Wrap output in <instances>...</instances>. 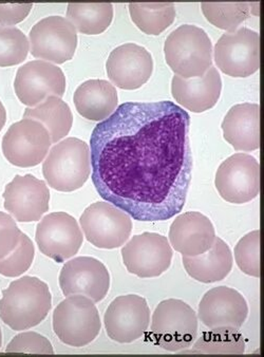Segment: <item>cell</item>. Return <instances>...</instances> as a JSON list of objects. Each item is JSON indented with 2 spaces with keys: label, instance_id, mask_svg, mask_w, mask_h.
<instances>
[{
  "label": "cell",
  "instance_id": "6da1fadb",
  "mask_svg": "<svg viewBox=\"0 0 264 357\" xmlns=\"http://www.w3.org/2000/svg\"><path fill=\"white\" fill-rule=\"evenodd\" d=\"M189 127L188 112L171 100L120 105L90 139L96 192L141 222L177 216L192 181Z\"/></svg>",
  "mask_w": 264,
  "mask_h": 357
},
{
  "label": "cell",
  "instance_id": "7a4b0ae2",
  "mask_svg": "<svg viewBox=\"0 0 264 357\" xmlns=\"http://www.w3.org/2000/svg\"><path fill=\"white\" fill-rule=\"evenodd\" d=\"M0 318L14 331H24L42 323L52 307L48 284L38 277L24 276L3 290Z\"/></svg>",
  "mask_w": 264,
  "mask_h": 357
},
{
  "label": "cell",
  "instance_id": "3957f363",
  "mask_svg": "<svg viewBox=\"0 0 264 357\" xmlns=\"http://www.w3.org/2000/svg\"><path fill=\"white\" fill-rule=\"evenodd\" d=\"M90 172L89 145L77 137H68L56 143L42 164V174L47 183L57 192L79 190L87 182Z\"/></svg>",
  "mask_w": 264,
  "mask_h": 357
},
{
  "label": "cell",
  "instance_id": "277c9868",
  "mask_svg": "<svg viewBox=\"0 0 264 357\" xmlns=\"http://www.w3.org/2000/svg\"><path fill=\"white\" fill-rule=\"evenodd\" d=\"M167 65L176 75L192 79L203 75L212 66V45L208 33L194 24H182L164 45Z\"/></svg>",
  "mask_w": 264,
  "mask_h": 357
},
{
  "label": "cell",
  "instance_id": "5b68a950",
  "mask_svg": "<svg viewBox=\"0 0 264 357\" xmlns=\"http://www.w3.org/2000/svg\"><path fill=\"white\" fill-rule=\"evenodd\" d=\"M199 319L185 301L171 298L155 307L151 321V338L157 346L169 352L190 348L198 335Z\"/></svg>",
  "mask_w": 264,
  "mask_h": 357
},
{
  "label": "cell",
  "instance_id": "8992f818",
  "mask_svg": "<svg viewBox=\"0 0 264 357\" xmlns=\"http://www.w3.org/2000/svg\"><path fill=\"white\" fill-rule=\"evenodd\" d=\"M102 321L95 303L84 295H71L53 313L55 335L67 346L81 348L101 332Z\"/></svg>",
  "mask_w": 264,
  "mask_h": 357
},
{
  "label": "cell",
  "instance_id": "52a82bcc",
  "mask_svg": "<svg viewBox=\"0 0 264 357\" xmlns=\"http://www.w3.org/2000/svg\"><path fill=\"white\" fill-rule=\"evenodd\" d=\"M79 227L88 242L98 248L114 250L126 243L132 231L128 213L107 202H95L81 213Z\"/></svg>",
  "mask_w": 264,
  "mask_h": 357
},
{
  "label": "cell",
  "instance_id": "ba28073f",
  "mask_svg": "<svg viewBox=\"0 0 264 357\" xmlns=\"http://www.w3.org/2000/svg\"><path fill=\"white\" fill-rule=\"evenodd\" d=\"M215 61L224 75L247 77L260 68V35L256 31L241 26L226 32L215 46Z\"/></svg>",
  "mask_w": 264,
  "mask_h": 357
},
{
  "label": "cell",
  "instance_id": "9c48e42d",
  "mask_svg": "<svg viewBox=\"0 0 264 357\" xmlns=\"http://www.w3.org/2000/svg\"><path fill=\"white\" fill-rule=\"evenodd\" d=\"M29 43L33 56L61 65L75 56L77 33L68 18L49 16L31 29Z\"/></svg>",
  "mask_w": 264,
  "mask_h": 357
},
{
  "label": "cell",
  "instance_id": "30bf717a",
  "mask_svg": "<svg viewBox=\"0 0 264 357\" xmlns=\"http://www.w3.org/2000/svg\"><path fill=\"white\" fill-rule=\"evenodd\" d=\"M173 257L169 240L157 233L134 236L122 248L125 268L140 278L161 276L171 268Z\"/></svg>",
  "mask_w": 264,
  "mask_h": 357
},
{
  "label": "cell",
  "instance_id": "8fae6325",
  "mask_svg": "<svg viewBox=\"0 0 264 357\" xmlns=\"http://www.w3.org/2000/svg\"><path fill=\"white\" fill-rule=\"evenodd\" d=\"M50 135L44 125L32 119L14 123L3 135V153L6 159L17 167L40 165L50 151Z\"/></svg>",
  "mask_w": 264,
  "mask_h": 357
},
{
  "label": "cell",
  "instance_id": "7c38bea8",
  "mask_svg": "<svg viewBox=\"0 0 264 357\" xmlns=\"http://www.w3.org/2000/svg\"><path fill=\"white\" fill-rule=\"evenodd\" d=\"M215 184L221 198L226 202H249L260 192L259 162L247 153H235L219 166Z\"/></svg>",
  "mask_w": 264,
  "mask_h": 357
},
{
  "label": "cell",
  "instance_id": "4fadbf2b",
  "mask_svg": "<svg viewBox=\"0 0 264 357\" xmlns=\"http://www.w3.org/2000/svg\"><path fill=\"white\" fill-rule=\"evenodd\" d=\"M36 240L45 256L56 262H65L79 253L84 235L79 222L72 216L56 211L40 221Z\"/></svg>",
  "mask_w": 264,
  "mask_h": 357
},
{
  "label": "cell",
  "instance_id": "5bb4252c",
  "mask_svg": "<svg viewBox=\"0 0 264 357\" xmlns=\"http://www.w3.org/2000/svg\"><path fill=\"white\" fill-rule=\"evenodd\" d=\"M150 320L146 299L136 294L116 297L104 316L108 337L118 344H131L140 340L148 330Z\"/></svg>",
  "mask_w": 264,
  "mask_h": 357
},
{
  "label": "cell",
  "instance_id": "9a60e30c",
  "mask_svg": "<svg viewBox=\"0 0 264 357\" xmlns=\"http://www.w3.org/2000/svg\"><path fill=\"white\" fill-rule=\"evenodd\" d=\"M14 90L22 104L33 108L49 96H63L65 75L61 68L49 61H29L17 70Z\"/></svg>",
  "mask_w": 264,
  "mask_h": 357
},
{
  "label": "cell",
  "instance_id": "2e32d148",
  "mask_svg": "<svg viewBox=\"0 0 264 357\" xmlns=\"http://www.w3.org/2000/svg\"><path fill=\"white\" fill-rule=\"evenodd\" d=\"M59 287L65 297L84 295L101 303L110 289V275L105 264L92 257H77L63 264Z\"/></svg>",
  "mask_w": 264,
  "mask_h": 357
},
{
  "label": "cell",
  "instance_id": "e0dca14e",
  "mask_svg": "<svg viewBox=\"0 0 264 357\" xmlns=\"http://www.w3.org/2000/svg\"><path fill=\"white\" fill-rule=\"evenodd\" d=\"M3 206L18 222H36L49 211L50 190L33 174L16 176L6 186Z\"/></svg>",
  "mask_w": 264,
  "mask_h": 357
},
{
  "label": "cell",
  "instance_id": "ac0fdd59",
  "mask_svg": "<svg viewBox=\"0 0 264 357\" xmlns=\"http://www.w3.org/2000/svg\"><path fill=\"white\" fill-rule=\"evenodd\" d=\"M110 81L124 90H136L150 79L153 59L150 52L140 45L128 43L112 50L106 63Z\"/></svg>",
  "mask_w": 264,
  "mask_h": 357
},
{
  "label": "cell",
  "instance_id": "d6986e66",
  "mask_svg": "<svg viewBox=\"0 0 264 357\" xmlns=\"http://www.w3.org/2000/svg\"><path fill=\"white\" fill-rule=\"evenodd\" d=\"M247 316L249 305L243 295L225 285L206 292L198 310V319L208 329L220 327L240 329Z\"/></svg>",
  "mask_w": 264,
  "mask_h": 357
},
{
  "label": "cell",
  "instance_id": "ffe728a7",
  "mask_svg": "<svg viewBox=\"0 0 264 357\" xmlns=\"http://www.w3.org/2000/svg\"><path fill=\"white\" fill-rule=\"evenodd\" d=\"M216 239L212 221L199 211H187L179 215L169 229L171 248L185 257L205 253Z\"/></svg>",
  "mask_w": 264,
  "mask_h": 357
},
{
  "label": "cell",
  "instance_id": "44dd1931",
  "mask_svg": "<svg viewBox=\"0 0 264 357\" xmlns=\"http://www.w3.org/2000/svg\"><path fill=\"white\" fill-rule=\"evenodd\" d=\"M222 91V79L215 67L201 77L184 79L175 75L171 82V93L178 104L194 114L212 109Z\"/></svg>",
  "mask_w": 264,
  "mask_h": 357
},
{
  "label": "cell",
  "instance_id": "7402d4cb",
  "mask_svg": "<svg viewBox=\"0 0 264 357\" xmlns=\"http://www.w3.org/2000/svg\"><path fill=\"white\" fill-rule=\"evenodd\" d=\"M223 137L237 151L249 153L260 147V106L255 102L235 105L222 122Z\"/></svg>",
  "mask_w": 264,
  "mask_h": 357
},
{
  "label": "cell",
  "instance_id": "603a6c76",
  "mask_svg": "<svg viewBox=\"0 0 264 357\" xmlns=\"http://www.w3.org/2000/svg\"><path fill=\"white\" fill-rule=\"evenodd\" d=\"M73 102L83 118L103 122L118 107V91L114 84L105 79H89L79 86Z\"/></svg>",
  "mask_w": 264,
  "mask_h": 357
},
{
  "label": "cell",
  "instance_id": "cb8c5ba5",
  "mask_svg": "<svg viewBox=\"0 0 264 357\" xmlns=\"http://www.w3.org/2000/svg\"><path fill=\"white\" fill-rule=\"evenodd\" d=\"M182 261L186 273L194 280L214 283L226 278L232 272L234 258L229 246L216 237L208 252L194 257L182 256Z\"/></svg>",
  "mask_w": 264,
  "mask_h": 357
},
{
  "label": "cell",
  "instance_id": "d4e9b609",
  "mask_svg": "<svg viewBox=\"0 0 264 357\" xmlns=\"http://www.w3.org/2000/svg\"><path fill=\"white\" fill-rule=\"evenodd\" d=\"M24 119H32L44 125L52 143H59L70 133L73 114L70 107L59 96H49L38 106L26 108Z\"/></svg>",
  "mask_w": 264,
  "mask_h": 357
},
{
  "label": "cell",
  "instance_id": "484cf974",
  "mask_svg": "<svg viewBox=\"0 0 264 357\" xmlns=\"http://www.w3.org/2000/svg\"><path fill=\"white\" fill-rule=\"evenodd\" d=\"M67 18L79 33L101 34L111 24L114 6L111 3H69Z\"/></svg>",
  "mask_w": 264,
  "mask_h": 357
},
{
  "label": "cell",
  "instance_id": "4316f807",
  "mask_svg": "<svg viewBox=\"0 0 264 357\" xmlns=\"http://www.w3.org/2000/svg\"><path fill=\"white\" fill-rule=\"evenodd\" d=\"M192 350L184 353L196 354H235L242 355L245 352V340L239 329L220 327L204 332Z\"/></svg>",
  "mask_w": 264,
  "mask_h": 357
},
{
  "label": "cell",
  "instance_id": "83f0119b",
  "mask_svg": "<svg viewBox=\"0 0 264 357\" xmlns=\"http://www.w3.org/2000/svg\"><path fill=\"white\" fill-rule=\"evenodd\" d=\"M129 13L141 31L159 35L175 22L176 7L173 3H132L129 5Z\"/></svg>",
  "mask_w": 264,
  "mask_h": 357
},
{
  "label": "cell",
  "instance_id": "f1b7e54d",
  "mask_svg": "<svg viewBox=\"0 0 264 357\" xmlns=\"http://www.w3.org/2000/svg\"><path fill=\"white\" fill-rule=\"evenodd\" d=\"M260 3H203L202 12L217 28L234 32L251 14H259Z\"/></svg>",
  "mask_w": 264,
  "mask_h": 357
},
{
  "label": "cell",
  "instance_id": "f546056e",
  "mask_svg": "<svg viewBox=\"0 0 264 357\" xmlns=\"http://www.w3.org/2000/svg\"><path fill=\"white\" fill-rule=\"evenodd\" d=\"M29 50L30 43L22 30L0 24V67L22 63L28 56Z\"/></svg>",
  "mask_w": 264,
  "mask_h": 357
},
{
  "label": "cell",
  "instance_id": "4dcf8cb0",
  "mask_svg": "<svg viewBox=\"0 0 264 357\" xmlns=\"http://www.w3.org/2000/svg\"><path fill=\"white\" fill-rule=\"evenodd\" d=\"M36 248L32 240L22 233L15 250L3 259H0V275L9 278L22 276L32 266Z\"/></svg>",
  "mask_w": 264,
  "mask_h": 357
},
{
  "label": "cell",
  "instance_id": "1f68e13d",
  "mask_svg": "<svg viewBox=\"0 0 264 357\" xmlns=\"http://www.w3.org/2000/svg\"><path fill=\"white\" fill-rule=\"evenodd\" d=\"M235 260L241 272L260 277V231H251L239 240L234 250Z\"/></svg>",
  "mask_w": 264,
  "mask_h": 357
},
{
  "label": "cell",
  "instance_id": "d6a6232c",
  "mask_svg": "<svg viewBox=\"0 0 264 357\" xmlns=\"http://www.w3.org/2000/svg\"><path fill=\"white\" fill-rule=\"evenodd\" d=\"M6 352L54 354L53 346L48 338L36 332H22L17 334L8 344Z\"/></svg>",
  "mask_w": 264,
  "mask_h": 357
},
{
  "label": "cell",
  "instance_id": "836d02e7",
  "mask_svg": "<svg viewBox=\"0 0 264 357\" xmlns=\"http://www.w3.org/2000/svg\"><path fill=\"white\" fill-rule=\"evenodd\" d=\"M22 231L9 213L0 211V259L9 256L20 243Z\"/></svg>",
  "mask_w": 264,
  "mask_h": 357
},
{
  "label": "cell",
  "instance_id": "e575fe53",
  "mask_svg": "<svg viewBox=\"0 0 264 357\" xmlns=\"http://www.w3.org/2000/svg\"><path fill=\"white\" fill-rule=\"evenodd\" d=\"M32 3L24 5H0V24L12 26L26 20L32 10Z\"/></svg>",
  "mask_w": 264,
  "mask_h": 357
},
{
  "label": "cell",
  "instance_id": "d590c367",
  "mask_svg": "<svg viewBox=\"0 0 264 357\" xmlns=\"http://www.w3.org/2000/svg\"><path fill=\"white\" fill-rule=\"evenodd\" d=\"M6 122H7V112H6L3 102L0 100V131L3 130Z\"/></svg>",
  "mask_w": 264,
  "mask_h": 357
},
{
  "label": "cell",
  "instance_id": "8d00e7d4",
  "mask_svg": "<svg viewBox=\"0 0 264 357\" xmlns=\"http://www.w3.org/2000/svg\"><path fill=\"white\" fill-rule=\"evenodd\" d=\"M1 344H3V333H1V329H0V348H1Z\"/></svg>",
  "mask_w": 264,
  "mask_h": 357
}]
</instances>
